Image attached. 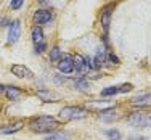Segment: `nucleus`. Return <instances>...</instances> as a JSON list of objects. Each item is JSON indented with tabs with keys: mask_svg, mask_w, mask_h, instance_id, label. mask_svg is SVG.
<instances>
[{
	"mask_svg": "<svg viewBox=\"0 0 151 140\" xmlns=\"http://www.w3.org/2000/svg\"><path fill=\"white\" fill-rule=\"evenodd\" d=\"M60 123L56 119H53V118L50 116H40L37 118L35 121H32L31 123V129L34 132H52V131H56L58 129Z\"/></svg>",
	"mask_w": 151,
	"mask_h": 140,
	"instance_id": "f257e3e1",
	"label": "nucleus"
},
{
	"mask_svg": "<svg viewBox=\"0 0 151 140\" xmlns=\"http://www.w3.org/2000/svg\"><path fill=\"white\" fill-rule=\"evenodd\" d=\"M21 35V21H15L12 23V27H10V32H8V42L10 44H15V42L19 39Z\"/></svg>",
	"mask_w": 151,
	"mask_h": 140,
	"instance_id": "0eeeda50",
	"label": "nucleus"
},
{
	"mask_svg": "<svg viewBox=\"0 0 151 140\" xmlns=\"http://www.w3.org/2000/svg\"><path fill=\"white\" fill-rule=\"evenodd\" d=\"M109 60H111V61H113V63H119V60H117V58H116V56H114V55H109Z\"/></svg>",
	"mask_w": 151,
	"mask_h": 140,
	"instance_id": "5701e85b",
	"label": "nucleus"
},
{
	"mask_svg": "<svg viewBox=\"0 0 151 140\" xmlns=\"http://www.w3.org/2000/svg\"><path fill=\"white\" fill-rule=\"evenodd\" d=\"M106 135H108L111 140H119V139H121V134H119L117 131H108Z\"/></svg>",
	"mask_w": 151,
	"mask_h": 140,
	"instance_id": "6ab92c4d",
	"label": "nucleus"
},
{
	"mask_svg": "<svg viewBox=\"0 0 151 140\" xmlns=\"http://www.w3.org/2000/svg\"><path fill=\"white\" fill-rule=\"evenodd\" d=\"M127 121L135 127H151V114L148 113H134L127 118Z\"/></svg>",
	"mask_w": 151,
	"mask_h": 140,
	"instance_id": "7ed1b4c3",
	"label": "nucleus"
},
{
	"mask_svg": "<svg viewBox=\"0 0 151 140\" xmlns=\"http://www.w3.org/2000/svg\"><path fill=\"white\" fill-rule=\"evenodd\" d=\"M114 8V3H109V5L106 6L105 8V13H103V16H101V24H103V27H105V29L108 31L109 29V19H111V10Z\"/></svg>",
	"mask_w": 151,
	"mask_h": 140,
	"instance_id": "1a4fd4ad",
	"label": "nucleus"
},
{
	"mask_svg": "<svg viewBox=\"0 0 151 140\" xmlns=\"http://www.w3.org/2000/svg\"><path fill=\"white\" fill-rule=\"evenodd\" d=\"M132 89V85L130 84H124V85H121V92H129Z\"/></svg>",
	"mask_w": 151,
	"mask_h": 140,
	"instance_id": "4be33fe9",
	"label": "nucleus"
},
{
	"mask_svg": "<svg viewBox=\"0 0 151 140\" xmlns=\"http://www.w3.org/2000/svg\"><path fill=\"white\" fill-rule=\"evenodd\" d=\"M32 21H34L35 26H42V24H47L52 21V13L48 10H37L32 16Z\"/></svg>",
	"mask_w": 151,
	"mask_h": 140,
	"instance_id": "39448f33",
	"label": "nucleus"
},
{
	"mask_svg": "<svg viewBox=\"0 0 151 140\" xmlns=\"http://www.w3.org/2000/svg\"><path fill=\"white\" fill-rule=\"evenodd\" d=\"M23 2H24V0H13V2H12V8L18 10L21 5H23Z\"/></svg>",
	"mask_w": 151,
	"mask_h": 140,
	"instance_id": "aec40b11",
	"label": "nucleus"
},
{
	"mask_svg": "<svg viewBox=\"0 0 151 140\" xmlns=\"http://www.w3.org/2000/svg\"><path fill=\"white\" fill-rule=\"evenodd\" d=\"M45 140H69V135L64 134V132H56V134L50 135V137H47Z\"/></svg>",
	"mask_w": 151,
	"mask_h": 140,
	"instance_id": "f3484780",
	"label": "nucleus"
},
{
	"mask_svg": "<svg viewBox=\"0 0 151 140\" xmlns=\"http://www.w3.org/2000/svg\"><path fill=\"white\" fill-rule=\"evenodd\" d=\"M132 102H134L135 105H138V106H150L151 105V92L150 93H145V95L135 97Z\"/></svg>",
	"mask_w": 151,
	"mask_h": 140,
	"instance_id": "9b49d317",
	"label": "nucleus"
},
{
	"mask_svg": "<svg viewBox=\"0 0 151 140\" xmlns=\"http://www.w3.org/2000/svg\"><path fill=\"white\" fill-rule=\"evenodd\" d=\"M35 52H37V53H44V52H45V42L35 45Z\"/></svg>",
	"mask_w": 151,
	"mask_h": 140,
	"instance_id": "412c9836",
	"label": "nucleus"
},
{
	"mask_svg": "<svg viewBox=\"0 0 151 140\" xmlns=\"http://www.w3.org/2000/svg\"><path fill=\"white\" fill-rule=\"evenodd\" d=\"M87 116V111L79 106H66L60 111V118L63 121H76V119H84Z\"/></svg>",
	"mask_w": 151,
	"mask_h": 140,
	"instance_id": "f03ea898",
	"label": "nucleus"
},
{
	"mask_svg": "<svg viewBox=\"0 0 151 140\" xmlns=\"http://www.w3.org/2000/svg\"><path fill=\"white\" fill-rule=\"evenodd\" d=\"M63 58V55H61V50L56 47V48L52 50V53H50V60H52V63H60V60Z\"/></svg>",
	"mask_w": 151,
	"mask_h": 140,
	"instance_id": "dca6fc26",
	"label": "nucleus"
},
{
	"mask_svg": "<svg viewBox=\"0 0 151 140\" xmlns=\"http://www.w3.org/2000/svg\"><path fill=\"white\" fill-rule=\"evenodd\" d=\"M74 84H76V87H77V89H81V90H87V89H88L87 81H84V79H77V81H76Z\"/></svg>",
	"mask_w": 151,
	"mask_h": 140,
	"instance_id": "a211bd4d",
	"label": "nucleus"
},
{
	"mask_svg": "<svg viewBox=\"0 0 151 140\" xmlns=\"http://www.w3.org/2000/svg\"><path fill=\"white\" fill-rule=\"evenodd\" d=\"M3 92H5V97L8 100H16L18 97L21 95V89L13 87V85H8V87H3Z\"/></svg>",
	"mask_w": 151,
	"mask_h": 140,
	"instance_id": "9d476101",
	"label": "nucleus"
},
{
	"mask_svg": "<svg viewBox=\"0 0 151 140\" xmlns=\"http://www.w3.org/2000/svg\"><path fill=\"white\" fill-rule=\"evenodd\" d=\"M32 40H34L35 45H39V44L44 42V31H42L40 26H34V27H32Z\"/></svg>",
	"mask_w": 151,
	"mask_h": 140,
	"instance_id": "f8f14e48",
	"label": "nucleus"
},
{
	"mask_svg": "<svg viewBox=\"0 0 151 140\" xmlns=\"http://www.w3.org/2000/svg\"><path fill=\"white\" fill-rule=\"evenodd\" d=\"M21 129V124H12V126H3L0 127V134H13Z\"/></svg>",
	"mask_w": 151,
	"mask_h": 140,
	"instance_id": "4468645a",
	"label": "nucleus"
},
{
	"mask_svg": "<svg viewBox=\"0 0 151 140\" xmlns=\"http://www.w3.org/2000/svg\"><path fill=\"white\" fill-rule=\"evenodd\" d=\"M3 92V85H0V93H2Z\"/></svg>",
	"mask_w": 151,
	"mask_h": 140,
	"instance_id": "b1692460",
	"label": "nucleus"
},
{
	"mask_svg": "<svg viewBox=\"0 0 151 140\" xmlns=\"http://www.w3.org/2000/svg\"><path fill=\"white\" fill-rule=\"evenodd\" d=\"M119 92H121V87L113 85V87L103 89V90H101V95H103V97H113V95H116V93H119Z\"/></svg>",
	"mask_w": 151,
	"mask_h": 140,
	"instance_id": "2eb2a0df",
	"label": "nucleus"
},
{
	"mask_svg": "<svg viewBox=\"0 0 151 140\" xmlns=\"http://www.w3.org/2000/svg\"><path fill=\"white\" fill-rule=\"evenodd\" d=\"M37 97L42 98V102H55V100H60V95H56V93H50L47 90L37 92Z\"/></svg>",
	"mask_w": 151,
	"mask_h": 140,
	"instance_id": "ddd939ff",
	"label": "nucleus"
},
{
	"mask_svg": "<svg viewBox=\"0 0 151 140\" xmlns=\"http://www.w3.org/2000/svg\"><path fill=\"white\" fill-rule=\"evenodd\" d=\"M12 73L18 77H32L34 76L32 71L27 69V68L23 66V64H15V66H12Z\"/></svg>",
	"mask_w": 151,
	"mask_h": 140,
	"instance_id": "6e6552de",
	"label": "nucleus"
},
{
	"mask_svg": "<svg viewBox=\"0 0 151 140\" xmlns=\"http://www.w3.org/2000/svg\"><path fill=\"white\" fill-rule=\"evenodd\" d=\"M58 69L63 74H71L74 71V61H73V56H63L58 63Z\"/></svg>",
	"mask_w": 151,
	"mask_h": 140,
	"instance_id": "423d86ee",
	"label": "nucleus"
},
{
	"mask_svg": "<svg viewBox=\"0 0 151 140\" xmlns=\"http://www.w3.org/2000/svg\"><path fill=\"white\" fill-rule=\"evenodd\" d=\"M74 61V69L77 71L81 76H84V74H87V71L90 69V63H88V58H84V56L81 55H76L73 58Z\"/></svg>",
	"mask_w": 151,
	"mask_h": 140,
	"instance_id": "20e7f679",
	"label": "nucleus"
}]
</instances>
